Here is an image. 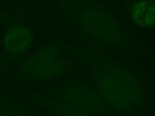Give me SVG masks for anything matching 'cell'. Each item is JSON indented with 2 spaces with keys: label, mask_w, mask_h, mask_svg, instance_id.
<instances>
[{
  "label": "cell",
  "mask_w": 155,
  "mask_h": 116,
  "mask_svg": "<svg viewBox=\"0 0 155 116\" xmlns=\"http://www.w3.org/2000/svg\"><path fill=\"white\" fill-rule=\"evenodd\" d=\"M59 49L56 45L44 47L31 54L22 65L29 77L36 79H48L58 76L67 68V63L59 60Z\"/></svg>",
  "instance_id": "obj_1"
},
{
  "label": "cell",
  "mask_w": 155,
  "mask_h": 116,
  "mask_svg": "<svg viewBox=\"0 0 155 116\" xmlns=\"http://www.w3.org/2000/svg\"><path fill=\"white\" fill-rule=\"evenodd\" d=\"M79 17L84 28L96 39L111 44L121 40L122 34L120 28L102 10L88 7L81 11Z\"/></svg>",
  "instance_id": "obj_2"
},
{
  "label": "cell",
  "mask_w": 155,
  "mask_h": 116,
  "mask_svg": "<svg viewBox=\"0 0 155 116\" xmlns=\"http://www.w3.org/2000/svg\"><path fill=\"white\" fill-rule=\"evenodd\" d=\"M32 31L25 25L16 22L8 27L4 33L3 44L6 51L14 56L25 53L31 45Z\"/></svg>",
  "instance_id": "obj_3"
},
{
  "label": "cell",
  "mask_w": 155,
  "mask_h": 116,
  "mask_svg": "<svg viewBox=\"0 0 155 116\" xmlns=\"http://www.w3.org/2000/svg\"><path fill=\"white\" fill-rule=\"evenodd\" d=\"M64 98L65 102L83 108L89 114L105 112L104 101L99 94L88 88L71 87L66 91Z\"/></svg>",
  "instance_id": "obj_4"
},
{
  "label": "cell",
  "mask_w": 155,
  "mask_h": 116,
  "mask_svg": "<svg viewBox=\"0 0 155 116\" xmlns=\"http://www.w3.org/2000/svg\"><path fill=\"white\" fill-rule=\"evenodd\" d=\"M111 81L125 95L132 107L142 100V91L136 79L121 68H109L105 71Z\"/></svg>",
  "instance_id": "obj_5"
},
{
  "label": "cell",
  "mask_w": 155,
  "mask_h": 116,
  "mask_svg": "<svg viewBox=\"0 0 155 116\" xmlns=\"http://www.w3.org/2000/svg\"><path fill=\"white\" fill-rule=\"evenodd\" d=\"M96 86L98 94L103 101L114 110L125 112L133 108L125 95L111 81L105 72L97 76Z\"/></svg>",
  "instance_id": "obj_6"
},
{
  "label": "cell",
  "mask_w": 155,
  "mask_h": 116,
  "mask_svg": "<svg viewBox=\"0 0 155 116\" xmlns=\"http://www.w3.org/2000/svg\"><path fill=\"white\" fill-rule=\"evenodd\" d=\"M130 16L133 22L142 28L155 27V2L138 0L130 7Z\"/></svg>",
  "instance_id": "obj_7"
},
{
  "label": "cell",
  "mask_w": 155,
  "mask_h": 116,
  "mask_svg": "<svg viewBox=\"0 0 155 116\" xmlns=\"http://www.w3.org/2000/svg\"><path fill=\"white\" fill-rule=\"evenodd\" d=\"M50 107L53 112L62 115L84 116L90 114L83 108L67 102H53L50 105Z\"/></svg>",
  "instance_id": "obj_8"
}]
</instances>
